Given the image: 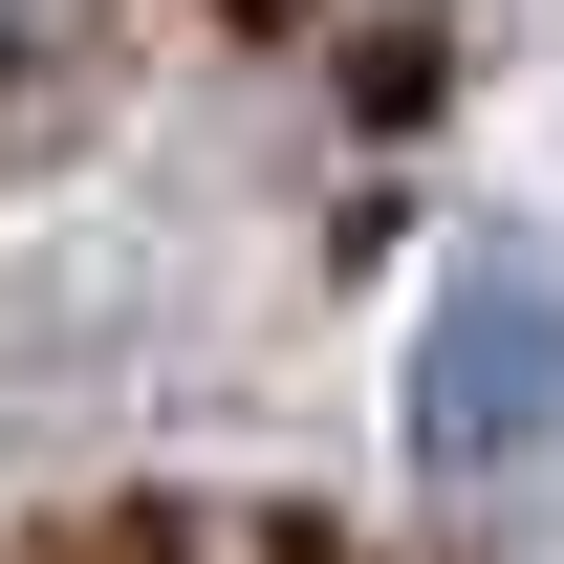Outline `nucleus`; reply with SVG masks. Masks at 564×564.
Here are the masks:
<instances>
[{
    "instance_id": "obj_1",
    "label": "nucleus",
    "mask_w": 564,
    "mask_h": 564,
    "mask_svg": "<svg viewBox=\"0 0 564 564\" xmlns=\"http://www.w3.org/2000/svg\"><path fill=\"white\" fill-rule=\"evenodd\" d=\"M413 434H434V478H521L564 434V282L521 239L456 261V304H434V348H413Z\"/></svg>"
}]
</instances>
